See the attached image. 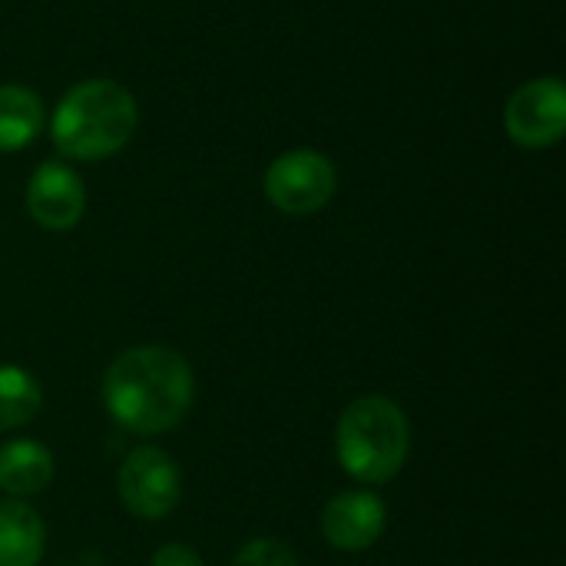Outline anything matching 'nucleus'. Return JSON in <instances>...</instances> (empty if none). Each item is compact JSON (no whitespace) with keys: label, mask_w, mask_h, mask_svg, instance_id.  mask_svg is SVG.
<instances>
[{"label":"nucleus","mask_w":566,"mask_h":566,"mask_svg":"<svg viewBox=\"0 0 566 566\" xmlns=\"http://www.w3.org/2000/svg\"><path fill=\"white\" fill-rule=\"evenodd\" d=\"M192 398L196 378L189 361L163 345L126 348L103 375V408L133 434L172 431L189 415Z\"/></svg>","instance_id":"obj_1"},{"label":"nucleus","mask_w":566,"mask_h":566,"mask_svg":"<svg viewBox=\"0 0 566 566\" xmlns=\"http://www.w3.org/2000/svg\"><path fill=\"white\" fill-rule=\"evenodd\" d=\"M139 123L133 93L116 80L76 83L53 113V143L70 159H106L119 153Z\"/></svg>","instance_id":"obj_2"},{"label":"nucleus","mask_w":566,"mask_h":566,"mask_svg":"<svg viewBox=\"0 0 566 566\" xmlns=\"http://www.w3.org/2000/svg\"><path fill=\"white\" fill-rule=\"evenodd\" d=\"M411 451L408 415L381 395H365L345 408L335 428V454L358 484H388L401 474Z\"/></svg>","instance_id":"obj_3"},{"label":"nucleus","mask_w":566,"mask_h":566,"mask_svg":"<svg viewBox=\"0 0 566 566\" xmlns=\"http://www.w3.org/2000/svg\"><path fill=\"white\" fill-rule=\"evenodd\" d=\"M338 172L318 149H289L265 169V199L285 216H312L332 202Z\"/></svg>","instance_id":"obj_4"},{"label":"nucleus","mask_w":566,"mask_h":566,"mask_svg":"<svg viewBox=\"0 0 566 566\" xmlns=\"http://www.w3.org/2000/svg\"><path fill=\"white\" fill-rule=\"evenodd\" d=\"M119 501L143 521H163L182 497V474L176 461L159 448H136L126 454L116 474Z\"/></svg>","instance_id":"obj_5"},{"label":"nucleus","mask_w":566,"mask_h":566,"mask_svg":"<svg viewBox=\"0 0 566 566\" xmlns=\"http://www.w3.org/2000/svg\"><path fill=\"white\" fill-rule=\"evenodd\" d=\"M504 129L524 149H547L566 133V86L560 76H541L517 86L504 106Z\"/></svg>","instance_id":"obj_6"},{"label":"nucleus","mask_w":566,"mask_h":566,"mask_svg":"<svg viewBox=\"0 0 566 566\" xmlns=\"http://www.w3.org/2000/svg\"><path fill=\"white\" fill-rule=\"evenodd\" d=\"M388 527V507L371 491H342L322 511V537L328 547L358 554L381 541Z\"/></svg>","instance_id":"obj_7"},{"label":"nucleus","mask_w":566,"mask_h":566,"mask_svg":"<svg viewBox=\"0 0 566 566\" xmlns=\"http://www.w3.org/2000/svg\"><path fill=\"white\" fill-rule=\"evenodd\" d=\"M86 186L63 163H43L27 186V212L36 226L50 232H66L83 219Z\"/></svg>","instance_id":"obj_8"},{"label":"nucleus","mask_w":566,"mask_h":566,"mask_svg":"<svg viewBox=\"0 0 566 566\" xmlns=\"http://www.w3.org/2000/svg\"><path fill=\"white\" fill-rule=\"evenodd\" d=\"M53 481V454L40 441H7L0 448V488L10 497H33Z\"/></svg>","instance_id":"obj_9"},{"label":"nucleus","mask_w":566,"mask_h":566,"mask_svg":"<svg viewBox=\"0 0 566 566\" xmlns=\"http://www.w3.org/2000/svg\"><path fill=\"white\" fill-rule=\"evenodd\" d=\"M46 527L23 501L0 504V566H36L43 560Z\"/></svg>","instance_id":"obj_10"},{"label":"nucleus","mask_w":566,"mask_h":566,"mask_svg":"<svg viewBox=\"0 0 566 566\" xmlns=\"http://www.w3.org/2000/svg\"><path fill=\"white\" fill-rule=\"evenodd\" d=\"M43 126V106L40 96L27 86L3 83L0 86V153L23 149L36 139Z\"/></svg>","instance_id":"obj_11"},{"label":"nucleus","mask_w":566,"mask_h":566,"mask_svg":"<svg viewBox=\"0 0 566 566\" xmlns=\"http://www.w3.org/2000/svg\"><path fill=\"white\" fill-rule=\"evenodd\" d=\"M43 391L36 378L17 365H0V431L30 424L40 415Z\"/></svg>","instance_id":"obj_12"},{"label":"nucleus","mask_w":566,"mask_h":566,"mask_svg":"<svg viewBox=\"0 0 566 566\" xmlns=\"http://www.w3.org/2000/svg\"><path fill=\"white\" fill-rule=\"evenodd\" d=\"M232 566H298L295 554L282 544V541H272V537H259V541H249L239 554Z\"/></svg>","instance_id":"obj_13"},{"label":"nucleus","mask_w":566,"mask_h":566,"mask_svg":"<svg viewBox=\"0 0 566 566\" xmlns=\"http://www.w3.org/2000/svg\"><path fill=\"white\" fill-rule=\"evenodd\" d=\"M149 566H206L189 544H166L153 554Z\"/></svg>","instance_id":"obj_14"}]
</instances>
